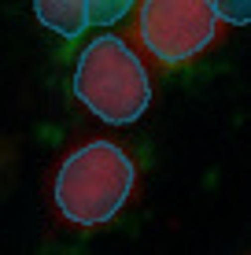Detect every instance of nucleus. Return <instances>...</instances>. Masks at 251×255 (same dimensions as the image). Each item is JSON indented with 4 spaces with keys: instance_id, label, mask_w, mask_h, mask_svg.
Listing matches in <instances>:
<instances>
[{
    "instance_id": "nucleus-2",
    "label": "nucleus",
    "mask_w": 251,
    "mask_h": 255,
    "mask_svg": "<svg viewBox=\"0 0 251 255\" xmlns=\"http://www.w3.org/2000/svg\"><path fill=\"white\" fill-rule=\"evenodd\" d=\"M74 96L96 119L111 122V126H129L152 104V74L126 37L100 33L78 56Z\"/></svg>"
},
{
    "instance_id": "nucleus-1",
    "label": "nucleus",
    "mask_w": 251,
    "mask_h": 255,
    "mask_svg": "<svg viewBox=\"0 0 251 255\" xmlns=\"http://www.w3.org/2000/svg\"><path fill=\"white\" fill-rule=\"evenodd\" d=\"M137 189V163L115 140H82L63 155L56 178H52V200L63 222L92 230L118 215Z\"/></svg>"
},
{
    "instance_id": "nucleus-6",
    "label": "nucleus",
    "mask_w": 251,
    "mask_h": 255,
    "mask_svg": "<svg viewBox=\"0 0 251 255\" xmlns=\"http://www.w3.org/2000/svg\"><path fill=\"white\" fill-rule=\"evenodd\" d=\"M211 4H214L218 22L226 26H244L251 19V0H211Z\"/></svg>"
},
{
    "instance_id": "nucleus-5",
    "label": "nucleus",
    "mask_w": 251,
    "mask_h": 255,
    "mask_svg": "<svg viewBox=\"0 0 251 255\" xmlns=\"http://www.w3.org/2000/svg\"><path fill=\"white\" fill-rule=\"evenodd\" d=\"M133 4L137 0H85V22L107 30V26L122 22L126 15L133 11Z\"/></svg>"
},
{
    "instance_id": "nucleus-4",
    "label": "nucleus",
    "mask_w": 251,
    "mask_h": 255,
    "mask_svg": "<svg viewBox=\"0 0 251 255\" xmlns=\"http://www.w3.org/2000/svg\"><path fill=\"white\" fill-rule=\"evenodd\" d=\"M33 15L59 37H78L85 30V0H33Z\"/></svg>"
},
{
    "instance_id": "nucleus-3",
    "label": "nucleus",
    "mask_w": 251,
    "mask_h": 255,
    "mask_svg": "<svg viewBox=\"0 0 251 255\" xmlns=\"http://www.w3.org/2000/svg\"><path fill=\"white\" fill-rule=\"evenodd\" d=\"M218 26L211 0H137L129 48L148 74H167L203 56L218 37Z\"/></svg>"
}]
</instances>
